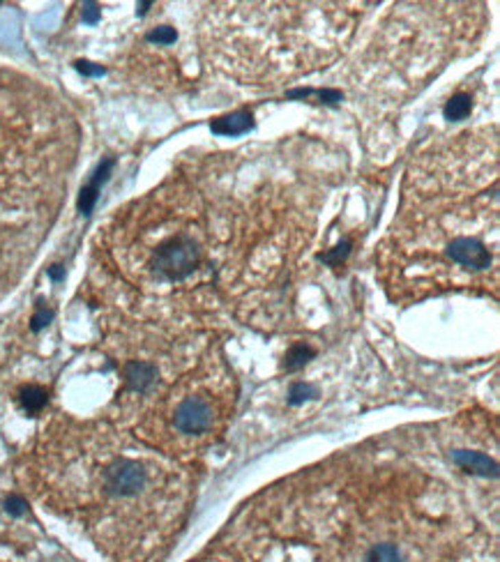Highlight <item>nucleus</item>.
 Instances as JSON below:
<instances>
[{"label":"nucleus","mask_w":500,"mask_h":562,"mask_svg":"<svg viewBox=\"0 0 500 562\" xmlns=\"http://www.w3.org/2000/svg\"><path fill=\"white\" fill-rule=\"evenodd\" d=\"M5 509H8L10 514L18 516V514H23V511H26V500H23L21 496H8V498H5Z\"/></svg>","instance_id":"nucleus-14"},{"label":"nucleus","mask_w":500,"mask_h":562,"mask_svg":"<svg viewBox=\"0 0 500 562\" xmlns=\"http://www.w3.org/2000/svg\"><path fill=\"white\" fill-rule=\"evenodd\" d=\"M47 401H49V394L40 385H23L21 392H18V403H21L23 410L30 415L40 413V410L47 406Z\"/></svg>","instance_id":"nucleus-10"},{"label":"nucleus","mask_w":500,"mask_h":562,"mask_svg":"<svg viewBox=\"0 0 500 562\" xmlns=\"http://www.w3.org/2000/svg\"><path fill=\"white\" fill-rule=\"evenodd\" d=\"M251 127H254V123H251V111H247V109L226 113V116H221L210 123V129L219 136H240V134H245V131H249Z\"/></svg>","instance_id":"nucleus-7"},{"label":"nucleus","mask_w":500,"mask_h":562,"mask_svg":"<svg viewBox=\"0 0 500 562\" xmlns=\"http://www.w3.org/2000/svg\"><path fill=\"white\" fill-rule=\"evenodd\" d=\"M238 10L249 18L247 26L226 14L224 5H214L229 23L210 16L208 49L219 67L249 79H288L325 67L339 55L355 23V10L348 5H238Z\"/></svg>","instance_id":"nucleus-2"},{"label":"nucleus","mask_w":500,"mask_h":562,"mask_svg":"<svg viewBox=\"0 0 500 562\" xmlns=\"http://www.w3.org/2000/svg\"><path fill=\"white\" fill-rule=\"evenodd\" d=\"M454 461L468 472H475V475H484V477H496V461L489 459L482 452H471V450H459L452 454Z\"/></svg>","instance_id":"nucleus-9"},{"label":"nucleus","mask_w":500,"mask_h":562,"mask_svg":"<svg viewBox=\"0 0 500 562\" xmlns=\"http://www.w3.org/2000/svg\"><path fill=\"white\" fill-rule=\"evenodd\" d=\"M360 562H410V558L403 544H399L395 537L385 535L378 537V539L366 541L362 546Z\"/></svg>","instance_id":"nucleus-6"},{"label":"nucleus","mask_w":500,"mask_h":562,"mask_svg":"<svg viewBox=\"0 0 500 562\" xmlns=\"http://www.w3.org/2000/svg\"><path fill=\"white\" fill-rule=\"evenodd\" d=\"M309 392H312V389H309L307 385L300 383V385H295V387L290 389V396H293V401H302V399H307L305 394H309Z\"/></svg>","instance_id":"nucleus-18"},{"label":"nucleus","mask_w":500,"mask_h":562,"mask_svg":"<svg viewBox=\"0 0 500 562\" xmlns=\"http://www.w3.org/2000/svg\"><path fill=\"white\" fill-rule=\"evenodd\" d=\"M69 463L84 470V486L65 491L67 500L74 502V509L102 511V519L123 516L127 519L134 511L138 519L150 514L173 516L185 502L187 489L182 486V475L173 465L164 463L150 454L134 452H84L74 450ZM72 470V468H69Z\"/></svg>","instance_id":"nucleus-4"},{"label":"nucleus","mask_w":500,"mask_h":562,"mask_svg":"<svg viewBox=\"0 0 500 562\" xmlns=\"http://www.w3.org/2000/svg\"><path fill=\"white\" fill-rule=\"evenodd\" d=\"M145 40L150 44H157V47H168V44H173L178 40V33H175V28H171V26H157L145 35Z\"/></svg>","instance_id":"nucleus-12"},{"label":"nucleus","mask_w":500,"mask_h":562,"mask_svg":"<svg viewBox=\"0 0 500 562\" xmlns=\"http://www.w3.org/2000/svg\"><path fill=\"white\" fill-rule=\"evenodd\" d=\"M77 69L81 74H86V77H102L104 74V67L102 65H92V62L88 60H79L77 62Z\"/></svg>","instance_id":"nucleus-15"},{"label":"nucleus","mask_w":500,"mask_h":562,"mask_svg":"<svg viewBox=\"0 0 500 562\" xmlns=\"http://www.w3.org/2000/svg\"><path fill=\"white\" fill-rule=\"evenodd\" d=\"M496 134L466 131L432 145L408 173L401 210L381 247L395 298L498 283Z\"/></svg>","instance_id":"nucleus-1"},{"label":"nucleus","mask_w":500,"mask_h":562,"mask_svg":"<svg viewBox=\"0 0 500 562\" xmlns=\"http://www.w3.org/2000/svg\"><path fill=\"white\" fill-rule=\"evenodd\" d=\"M111 166H113L111 159L102 162V164H99V168L92 173L90 182H88V185L81 189V194H79V210L84 212V214H90V210L95 207V201H97V196H99V187H102L104 182H106V178H109Z\"/></svg>","instance_id":"nucleus-8"},{"label":"nucleus","mask_w":500,"mask_h":562,"mask_svg":"<svg viewBox=\"0 0 500 562\" xmlns=\"http://www.w3.org/2000/svg\"><path fill=\"white\" fill-rule=\"evenodd\" d=\"M106 247L120 272L141 286H187L212 268L210 222L185 182H166L118 210Z\"/></svg>","instance_id":"nucleus-3"},{"label":"nucleus","mask_w":500,"mask_h":562,"mask_svg":"<svg viewBox=\"0 0 500 562\" xmlns=\"http://www.w3.org/2000/svg\"><path fill=\"white\" fill-rule=\"evenodd\" d=\"M312 355V353H309V348H305V346H295L293 350L288 353V369H297V366H302L307 362V357Z\"/></svg>","instance_id":"nucleus-13"},{"label":"nucleus","mask_w":500,"mask_h":562,"mask_svg":"<svg viewBox=\"0 0 500 562\" xmlns=\"http://www.w3.org/2000/svg\"><path fill=\"white\" fill-rule=\"evenodd\" d=\"M471 111H473V97H471V92H457V94H452V97L447 99L445 109H442L445 118L452 120V123L468 118V116H471Z\"/></svg>","instance_id":"nucleus-11"},{"label":"nucleus","mask_w":500,"mask_h":562,"mask_svg":"<svg viewBox=\"0 0 500 562\" xmlns=\"http://www.w3.org/2000/svg\"><path fill=\"white\" fill-rule=\"evenodd\" d=\"M231 399V376L208 359L164 399L160 443L173 452H196L210 445L229 418Z\"/></svg>","instance_id":"nucleus-5"},{"label":"nucleus","mask_w":500,"mask_h":562,"mask_svg":"<svg viewBox=\"0 0 500 562\" xmlns=\"http://www.w3.org/2000/svg\"><path fill=\"white\" fill-rule=\"evenodd\" d=\"M51 311H49V309H40V314L35 316L33 318V330H40V327H44L49 323V320H51Z\"/></svg>","instance_id":"nucleus-17"},{"label":"nucleus","mask_w":500,"mask_h":562,"mask_svg":"<svg viewBox=\"0 0 500 562\" xmlns=\"http://www.w3.org/2000/svg\"><path fill=\"white\" fill-rule=\"evenodd\" d=\"M99 18V8L95 3H84V21L86 23H97Z\"/></svg>","instance_id":"nucleus-16"}]
</instances>
